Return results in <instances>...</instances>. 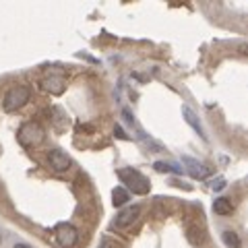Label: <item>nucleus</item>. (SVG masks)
I'll use <instances>...</instances> for the list:
<instances>
[{
    "label": "nucleus",
    "mask_w": 248,
    "mask_h": 248,
    "mask_svg": "<svg viewBox=\"0 0 248 248\" xmlns=\"http://www.w3.org/2000/svg\"><path fill=\"white\" fill-rule=\"evenodd\" d=\"M118 178L122 180V184H126L128 188L135 192V195H147L149 188H151L149 180H147L141 172H137V170H133V168L118 170Z\"/></svg>",
    "instance_id": "obj_1"
},
{
    "label": "nucleus",
    "mask_w": 248,
    "mask_h": 248,
    "mask_svg": "<svg viewBox=\"0 0 248 248\" xmlns=\"http://www.w3.org/2000/svg\"><path fill=\"white\" fill-rule=\"evenodd\" d=\"M27 102H29V89L23 87V85H17V87L6 91V95L2 99V108L6 112H17L19 108H23Z\"/></svg>",
    "instance_id": "obj_2"
},
{
    "label": "nucleus",
    "mask_w": 248,
    "mask_h": 248,
    "mask_svg": "<svg viewBox=\"0 0 248 248\" xmlns=\"http://www.w3.org/2000/svg\"><path fill=\"white\" fill-rule=\"evenodd\" d=\"M44 137H46V133L37 122H25L19 130V143L25 147H37L44 141Z\"/></svg>",
    "instance_id": "obj_3"
},
{
    "label": "nucleus",
    "mask_w": 248,
    "mask_h": 248,
    "mask_svg": "<svg viewBox=\"0 0 248 248\" xmlns=\"http://www.w3.org/2000/svg\"><path fill=\"white\" fill-rule=\"evenodd\" d=\"M48 166L54 170V172L62 174V172H66V170L71 168V157H68L66 153H62L60 149H52L48 153Z\"/></svg>",
    "instance_id": "obj_4"
},
{
    "label": "nucleus",
    "mask_w": 248,
    "mask_h": 248,
    "mask_svg": "<svg viewBox=\"0 0 248 248\" xmlns=\"http://www.w3.org/2000/svg\"><path fill=\"white\" fill-rule=\"evenodd\" d=\"M56 240L62 244V246H66V248H71V246H75V242H77V230L71 226V223H58L56 226Z\"/></svg>",
    "instance_id": "obj_5"
},
{
    "label": "nucleus",
    "mask_w": 248,
    "mask_h": 248,
    "mask_svg": "<svg viewBox=\"0 0 248 248\" xmlns=\"http://www.w3.org/2000/svg\"><path fill=\"white\" fill-rule=\"evenodd\" d=\"M139 215H141V207L135 205V207H126L124 211L118 213L116 217V228H126L130 223H135L139 219Z\"/></svg>",
    "instance_id": "obj_6"
},
{
    "label": "nucleus",
    "mask_w": 248,
    "mask_h": 248,
    "mask_svg": "<svg viewBox=\"0 0 248 248\" xmlns=\"http://www.w3.org/2000/svg\"><path fill=\"white\" fill-rule=\"evenodd\" d=\"M66 87V81L62 79V77H48V79L44 81V89L50 91L52 95H60L62 91Z\"/></svg>",
    "instance_id": "obj_7"
},
{
    "label": "nucleus",
    "mask_w": 248,
    "mask_h": 248,
    "mask_svg": "<svg viewBox=\"0 0 248 248\" xmlns=\"http://www.w3.org/2000/svg\"><path fill=\"white\" fill-rule=\"evenodd\" d=\"M182 161H184L186 166H188V172L195 176V178H205V176H209V168H205L203 164H199V161L190 159V157H182Z\"/></svg>",
    "instance_id": "obj_8"
},
{
    "label": "nucleus",
    "mask_w": 248,
    "mask_h": 248,
    "mask_svg": "<svg viewBox=\"0 0 248 248\" xmlns=\"http://www.w3.org/2000/svg\"><path fill=\"white\" fill-rule=\"evenodd\" d=\"M182 116H184V120H186V122H188V124H190V126H192V128H195V130H197V133H199V137H201V139H207V135H205V130H203V126H201V122L197 120V116H195V112H192V110H190V108H182Z\"/></svg>",
    "instance_id": "obj_9"
},
{
    "label": "nucleus",
    "mask_w": 248,
    "mask_h": 248,
    "mask_svg": "<svg viewBox=\"0 0 248 248\" xmlns=\"http://www.w3.org/2000/svg\"><path fill=\"white\" fill-rule=\"evenodd\" d=\"M213 211L217 215H232V211H234V205H232V201L226 199V197H219L213 201Z\"/></svg>",
    "instance_id": "obj_10"
},
{
    "label": "nucleus",
    "mask_w": 248,
    "mask_h": 248,
    "mask_svg": "<svg viewBox=\"0 0 248 248\" xmlns=\"http://www.w3.org/2000/svg\"><path fill=\"white\" fill-rule=\"evenodd\" d=\"M128 192L122 188V186H116V188L112 190V203L114 207H122V205H126L128 203Z\"/></svg>",
    "instance_id": "obj_11"
},
{
    "label": "nucleus",
    "mask_w": 248,
    "mask_h": 248,
    "mask_svg": "<svg viewBox=\"0 0 248 248\" xmlns=\"http://www.w3.org/2000/svg\"><path fill=\"white\" fill-rule=\"evenodd\" d=\"M221 238H223V244H226L228 248H240V246H242V242H240V236L236 234V232H232V230L223 232Z\"/></svg>",
    "instance_id": "obj_12"
},
{
    "label": "nucleus",
    "mask_w": 248,
    "mask_h": 248,
    "mask_svg": "<svg viewBox=\"0 0 248 248\" xmlns=\"http://www.w3.org/2000/svg\"><path fill=\"white\" fill-rule=\"evenodd\" d=\"M157 172H174V166H170L166 164V161H155V166H153Z\"/></svg>",
    "instance_id": "obj_13"
},
{
    "label": "nucleus",
    "mask_w": 248,
    "mask_h": 248,
    "mask_svg": "<svg viewBox=\"0 0 248 248\" xmlns=\"http://www.w3.org/2000/svg\"><path fill=\"white\" fill-rule=\"evenodd\" d=\"M211 188L213 190H223L226 188V180H223V178H215V180L211 182Z\"/></svg>",
    "instance_id": "obj_14"
},
{
    "label": "nucleus",
    "mask_w": 248,
    "mask_h": 248,
    "mask_svg": "<svg viewBox=\"0 0 248 248\" xmlns=\"http://www.w3.org/2000/svg\"><path fill=\"white\" fill-rule=\"evenodd\" d=\"M114 135L118 137V139H128V135H124V130H122L120 126H116V128H114Z\"/></svg>",
    "instance_id": "obj_15"
},
{
    "label": "nucleus",
    "mask_w": 248,
    "mask_h": 248,
    "mask_svg": "<svg viewBox=\"0 0 248 248\" xmlns=\"http://www.w3.org/2000/svg\"><path fill=\"white\" fill-rule=\"evenodd\" d=\"M79 130H81V133H83V130H85V133H91V126H87V124H85V126H79Z\"/></svg>",
    "instance_id": "obj_16"
},
{
    "label": "nucleus",
    "mask_w": 248,
    "mask_h": 248,
    "mask_svg": "<svg viewBox=\"0 0 248 248\" xmlns=\"http://www.w3.org/2000/svg\"><path fill=\"white\" fill-rule=\"evenodd\" d=\"M15 248H31L29 244H23V242H19V244H15Z\"/></svg>",
    "instance_id": "obj_17"
}]
</instances>
